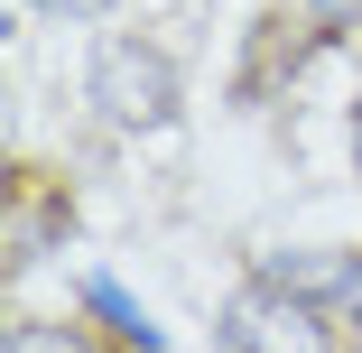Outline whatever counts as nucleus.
<instances>
[{"mask_svg": "<svg viewBox=\"0 0 362 353\" xmlns=\"http://www.w3.org/2000/svg\"><path fill=\"white\" fill-rule=\"evenodd\" d=\"M344 316H325L307 289H288V279H251V289L223 307V353H344Z\"/></svg>", "mask_w": 362, "mask_h": 353, "instance_id": "1", "label": "nucleus"}, {"mask_svg": "<svg viewBox=\"0 0 362 353\" xmlns=\"http://www.w3.org/2000/svg\"><path fill=\"white\" fill-rule=\"evenodd\" d=\"M84 93H93V112H103L112 130H158V121L177 112V65H168V47H149V37H112V47H93Z\"/></svg>", "mask_w": 362, "mask_h": 353, "instance_id": "2", "label": "nucleus"}, {"mask_svg": "<svg viewBox=\"0 0 362 353\" xmlns=\"http://www.w3.org/2000/svg\"><path fill=\"white\" fill-rule=\"evenodd\" d=\"M269 279H288V289H307L325 316L362 325V251H279Z\"/></svg>", "mask_w": 362, "mask_h": 353, "instance_id": "3", "label": "nucleus"}, {"mask_svg": "<svg viewBox=\"0 0 362 353\" xmlns=\"http://www.w3.org/2000/svg\"><path fill=\"white\" fill-rule=\"evenodd\" d=\"M84 307H93V316H103V325H112L130 353H158V325L139 316V298L121 289V279H84Z\"/></svg>", "mask_w": 362, "mask_h": 353, "instance_id": "4", "label": "nucleus"}, {"mask_svg": "<svg viewBox=\"0 0 362 353\" xmlns=\"http://www.w3.org/2000/svg\"><path fill=\"white\" fill-rule=\"evenodd\" d=\"M0 353H93L75 325H10V344H0Z\"/></svg>", "mask_w": 362, "mask_h": 353, "instance_id": "5", "label": "nucleus"}, {"mask_svg": "<svg viewBox=\"0 0 362 353\" xmlns=\"http://www.w3.org/2000/svg\"><path fill=\"white\" fill-rule=\"evenodd\" d=\"M307 19H316V28H353V19H362V0H307Z\"/></svg>", "mask_w": 362, "mask_h": 353, "instance_id": "6", "label": "nucleus"}, {"mask_svg": "<svg viewBox=\"0 0 362 353\" xmlns=\"http://www.w3.org/2000/svg\"><path fill=\"white\" fill-rule=\"evenodd\" d=\"M37 10H47V19H103L112 0H37Z\"/></svg>", "mask_w": 362, "mask_h": 353, "instance_id": "7", "label": "nucleus"}, {"mask_svg": "<svg viewBox=\"0 0 362 353\" xmlns=\"http://www.w3.org/2000/svg\"><path fill=\"white\" fill-rule=\"evenodd\" d=\"M353 158H362V103H353Z\"/></svg>", "mask_w": 362, "mask_h": 353, "instance_id": "8", "label": "nucleus"}]
</instances>
